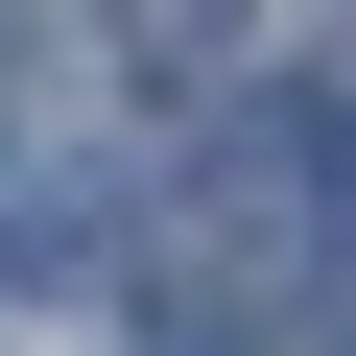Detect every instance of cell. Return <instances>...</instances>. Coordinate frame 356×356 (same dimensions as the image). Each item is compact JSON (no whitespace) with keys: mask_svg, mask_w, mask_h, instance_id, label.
<instances>
[{"mask_svg":"<svg viewBox=\"0 0 356 356\" xmlns=\"http://www.w3.org/2000/svg\"><path fill=\"white\" fill-rule=\"evenodd\" d=\"M119 261V191H0V285H95Z\"/></svg>","mask_w":356,"mask_h":356,"instance_id":"cell-1","label":"cell"},{"mask_svg":"<svg viewBox=\"0 0 356 356\" xmlns=\"http://www.w3.org/2000/svg\"><path fill=\"white\" fill-rule=\"evenodd\" d=\"M0 143H24V24H0Z\"/></svg>","mask_w":356,"mask_h":356,"instance_id":"cell-3","label":"cell"},{"mask_svg":"<svg viewBox=\"0 0 356 356\" xmlns=\"http://www.w3.org/2000/svg\"><path fill=\"white\" fill-rule=\"evenodd\" d=\"M119 24H143V72H214V0H119Z\"/></svg>","mask_w":356,"mask_h":356,"instance_id":"cell-2","label":"cell"}]
</instances>
